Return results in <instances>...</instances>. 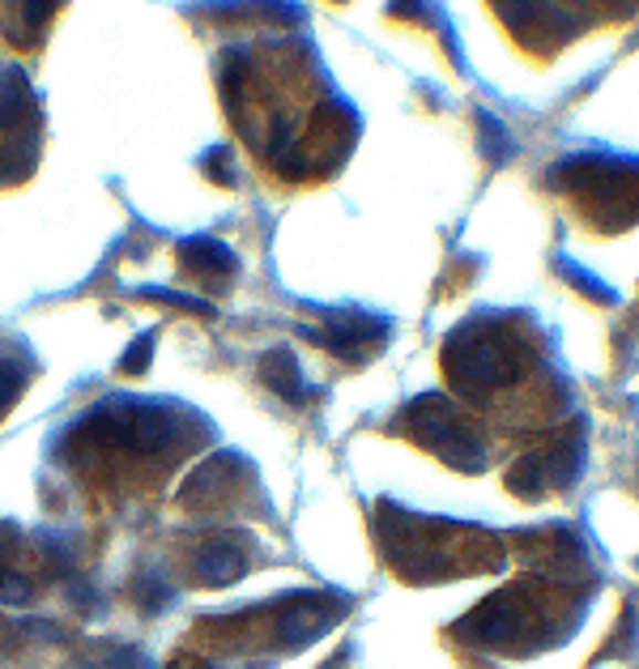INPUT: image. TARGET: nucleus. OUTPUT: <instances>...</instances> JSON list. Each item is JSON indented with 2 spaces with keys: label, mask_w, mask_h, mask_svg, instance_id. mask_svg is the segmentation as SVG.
<instances>
[{
  "label": "nucleus",
  "mask_w": 639,
  "mask_h": 669,
  "mask_svg": "<svg viewBox=\"0 0 639 669\" xmlns=\"http://www.w3.org/2000/svg\"><path fill=\"white\" fill-rule=\"evenodd\" d=\"M413 422H418V436L427 439L436 452H443L452 466H482V439L473 436L465 427V418H457L443 401H418Z\"/></svg>",
  "instance_id": "nucleus-1"
},
{
  "label": "nucleus",
  "mask_w": 639,
  "mask_h": 669,
  "mask_svg": "<svg viewBox=\"0 0 639 669\" xmlns=\"http://www.w3.org/2000/svg\"><path fill=\"white\" fill-rule=\"evenodd\" d=\"M18 388H22V372L0 367V406H9V401L18 397Z\"/></svg>",
  "instance_id": "nucleus-6"
},
{
  "label": "nucleus",
  "mask_w": 639,
  "mask_h": 669,
  "mask_svg": "<svg viewBox=\"0 0 639 669\" xmlns=\"http://www.w3.org/2000/svg\"><path fill=\"white\" fill-rule=\"evenodd\" d=\"M243 572V554L234 537H209L201 546V581L205 584H231Z\"/></svg>",
  "instance_id": "nucleus-2"
},
{
  "label": "nucleus",
  "mask_w": 639,
  "mask_h": 669,
  "mask_svg": "<svg viewBox=\"0 0 639 669\" xmlns=\"http://www.w3.org/2000/svg\"><path fill=\"white\" fill-rule=\"evenodd\" d=\"M184 257H188V264H192L197 273H205V278H227V273H234V252L227 243H218V239H188V243H184Z\"/></svg>",
  "instance_id": "nucleus-3"
},
{
  "label": "nucleus",
  "mask_w": 639,
  "mask_h": 669,
  "mask_svg": "<svg viewBox=\"0 0 639 669\" xmlns=\"http://www.w3.org/2000/svg\"><path fill=\"white\" fill-rule=\"evenodd\" d=\"M149 346H154V333H146V337H142V346H133V349H128V358H124V372H146V363H149Z\"/></svg>",
  "instance_id": "nucleus-5"
},
{
  "label": "nucleus",
  "mask_w": 639,
  "mask_h": 669,
  "mask_svg": "<svg viewBox=\"0 0 639 669\" xmlns=\"http://www.w3.org/2000/svg\"><path fill=\"white\" fill-rule=\"evenodd\" d=\"M264 384H273L286 401H303V376H298V363H294L291 349H277L261 363Z\"/></svg>",
  "instance_id": "nucleus-4"
}]
</instances>
